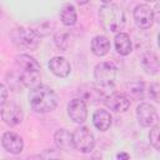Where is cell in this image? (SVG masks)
<instances>
[{
  "instance_id": "cell-1",
  "label": "cell",
  "mask_w": 160,
  "mask_h": 160,
  "mask_svg": "<svg viewBox=\"0 0 160 160\" xmlns=\"http://www.w3.org/2000/svg\"><path fill=\"white\" fill-rule=\"evenodd\" d=\"M58 95L56 92L48 85H38L30 89L29 102L34 111L45 114L55 110L58 106Z\"/></svg>"
},
{
  "instance_id": "cell-2",
  "label": "cell",
  "mask_w": 160,
  "mask_h": 160,
  "mask_svg": "<svg viewBox=\"0 0 160 160\" xmlns=\"http://www.w3.org/2000/svg\"><path fill=\"white\" fill-rule=\"evenodd\" d=\"M99 20L101 28L108 31L116 34L122 30L125 25V14L122 9L116 4H104L99 10Z\"/></svg>"
},
{
  "instance_id": "cell-3",
  "label": "cell",
  "mask_w": 160,
  "mask_h": 160,
  "mask_svg": "<svg viewBox=\"0 0 160 160\" xmlns=\"http://www.w3.org/2000/svg\"><path fill=\"white\" fill-rule=\"evenodd\" d=\"M11 42L21 50H35L40 44V38L30 28H15L10 31Z\"/></svg>"
},
{
  "instance_id": "cell-4",
  "label": "cell",
  "mask_w": 160,
  "mask_h": 160,
  "mask_svg": "<svg viewBox=\"0 0 160 160\" xmlns=\"http://www.w3.org/2000/svg\"><path fill=\"white\" fill-rule=\"evenodd\" d=\"M116 66L110 61H101L94 68V79L99 88H110L116 79Z\"/></svg>"
},
{
  "instance_id": "cell-5",
  "label": "cell",
  "mask_w": 160,
  "mask_h": 160,
  "mask_svg": "<svg viewBox=\"0 0 160 160\" xmlns=\"http://www.w3.org/2000/svg\"><path fill=\"white\" fill-rule=\"evenodd\" d=\"M72 141H74L75 149L79 150L80 152H84V154L91 152L94 150V148H95L94 134L86 126H79V128H76L74 130Z\"/></svg>"
},
{
  "instance_id": "cell-6",
  "label": "cell",
  "mask_w": 160,
  "mask_h": 160,
  "mask_svg": "<svg viewBox=\"0 0 160 160\" xmlns=\"http://www.w3.org/2000/svg\"><path fill=\"white\" fill-rule=\"evenodd\" d=\"M0 115H1L2 121L9 126H16L24 119L22 109L18 104H15L12 101H8V100L1 105Z\"/></svg>"
},
{
  "instance_id": "cell-7",
  "label": "cell",
  "mask_w": 160,
  "mask_h": 160,
  "mask_svg": "<svg viewBox=\"0 0 160 160\" xmlns=\"http://www.w3.org/2000/svg\"><path fill=\"white\" fill-rule=\"evenodd\" d=\"M136 118L141 126L144 128H151L154 125H158L159 122V115L154 105L149 102H141L136 108Z\"/></svg>"
},
{
  "instance_id": "cell-8",
  "label": "cell",
  "mask_w": 160,
  "mask_h": 160,
  "mask_svg": "<svg viewBox=\"0 0 160 160\" xmlns=\"http://www.w3.org/2000/svg\"><path fill=\"white\" fill-rule=\"evenodd\" d=\"M132 16H134V21L136 24L138 28L142 29V30H146V29H150L155 21V18H154V11L152 9L146 5V4H140L138 5L135 9H134V12H132Z\"/></svg>"
},
{
  "instance_id": "cell-9",
  "label": "cell",
  "mask_w": 160,
  "mask_h": 160,
  "mask_svg": "<svg viewBox=\"0 0 160 160\" xmlns=\"http://www.w3.org/2000/svg\"><path fill=\"white\" fill-rule=\"evenodd\" d=\"M1 145L8 152L14 155H18L24 150V141L21 136L14 131H5L2 134Z\"/></svg>"
},
{
  "instance_id": "cell-10",
  "label": "cell",
  "mask_w": 160,
  "mask_h": 160,
  "mask_svg": "<svg viewBox=\"0 0 160 160\" xmlns=\"http://www.w3.org/2000/svg\"><path fill=\"white\" fill-rule=\"evenodd\" d=\"M68 115L76 124H82L88 118L86 104L81 99H74L68 104Z\"/></svg>"
},
{
  "instance_id": "cell-11",
  "label": "cell",
  "mask_w": 160,
  "mask_h": 160,
  "mask_svg": "<svg viewBox=\"0 0 160 160\" xmlns=\"http://www.w3.org/2000/svg\"><path fill=\"white\" fill-rule=\"evenodd\" d=\"M104 102L110 110L115 112H124L130 108V99L121 92H112L108 95L104 99Z\"/></svg>"
},
{
  "instance_id": "cell-12",
  "label": "cell",
  "mask_w": 160,
  "mask_h": 160,
  "mask_svg": "<svg viewBox=\"0 0 160 160\" xmlns=\"http://www.w3.org/2000/svg\"><path fill=\"white\" fill-rule=\"evenodd\" d=\"M50 71L58 76V78H66L70 75V71H71V66H70V62L62 58V56H54L49 60V64H48Z\"/></svg>"
},
{
  "instance_id": "cell-13",
  "label": "cell",
  "mask_w": 160,
  "mask_h": 160,
  "mask_svg": "<svg viewBox=\"0 0 160 160\" xmlns=\"http://www.w3.org/2000/svg\"><path fill=\"white\" fill-rule=\"evenodd\" d=\"M78 94H79V99H81L85 104H96L100 101V99H102V92L100 90V88H96L94 85L90 84H85L81 85L78 89Z\"/></svg>"
},
{
  "instance_id": "cell-14",
  "label": "cell",
  "mask_w": 160,
  "mask_h": 160,
  "mask_svg": "<svg viewBox=\"0 0 160 160\" xmlns=\"http://www.w3.org/2000/svg\"><path fill=\"white\" fill-rule=\"evenodd\" d=\"M54 141L59 150L62 151H71L75 149L72 141V134L66 129H59L54 134Z\"/></svg>"
},
{
  "instance_id": "cell-15",
  "label": "cell",
  "mask_w": 160,
  "mask_h": 160,
  "mask_svg": "<svg viewBox=\"0 0 160 160\" xmlns=\"http://www.w3.org/2000/svg\"><path fill=\"white\" fill-rule=\"evenodd\" d=\"M18 76L20 79V82L22 86L32 89L38 85H40L41 81V74L40 70H18Z\"/></svg>"
},
{
  "instance_id": "cell-16",
  "label": "cell",
  "mask_w": 160,
  "mask_h": 160,
  "mask_svg": "<svg viewBox=\"0 0 160 160\" xmlns=\"http://www.w3.org/2000/svg\"><path fill=\"white\" fill-rule=\"evenodd\" d=\"M111 122H112V118H111V114L108 110L99 109V110L94 111V114H92V124L98 130H100V131L109 130L110 126H111Z\"/></svg>"
},
{
  "instance_id": "cell-17",
  "label": "cell",
  "mask_w": 160,
  "mask_h": 160,
  "mask_svg": "<svg viewBox=\"0 0 160 160\" xmlns=\"http://www.w3.org/2000/svg\"><path fill=\"white\" fill-rule=\"evenodd\" d=\"M114 45H115V49H116L118 54H120L122 56L129 55L132 50L131 39L126 32H121V31L116 32L115 39H114Z\"/></svg>"
},
{
  "instance_id": "cell-18",
  "label": "cell",
  "mask_w": 160,
  "mask_h": 160,
  "mask_svg": "<svg viewBox=\"0 0 160 160\" xmlns=\"http://www.w3.org/2000/svg\"><path fill=\"white\" fill-rule=\"evenodd\" d=\"M91 51L96 56H105L110 51V41L104 35H96L91 40Z\"/></svg>"
},
{
  "instance_id": "cell-19",
  "label": "cell",
  "mask_w": 160,
  "mask_h": 160,
  "mask_svg": "<svg viewBox=\"0 0 160 160\" xmlns=\"http://www.w3.org/2000/svg\"><path fill=\"white\" fill-rule=\"evenodd\" d=\"M141 66L145 70L146 74L150 75H155L159 71V60L158 56L151 52V51H146L141 55Z\"/></svg>"
},
{
  "instance_id": "cell-20",
  "label": "cell",
  "mask_w": 160,
  "mask_h": 160,
  "mask_svg": "<svg viewBox=\"0 0 160 160\" xmlns=\"http://www.w3.org/2000/svg\"><path fill=\"white\" fill-rule=\"evenodd\" d=\"M30 29L39 36V38H45L49 36L52 30H54V24L51 20L49 19H41V20H36L30 25Z\"/></svg>"
},
{
  "instance_id": "cell-21",
  "label": "cell",
  "mask_w": 160,
  "mask_h": 160,
  "mask_svg": "<svg viewBox=\"0 0 160 160\" xmlns=\"http://www.w3.org/2000/svg\"><path fill=\"white\" fill-rule=\"evenodd\" d=\"M15 64L18 70H41L40 64L28 54H19L15 56Z\"/></svg>"
},
{
  "instance_id": "cell-22",
  "label": "cell",
  "mask_w": 160,
  "mask_h": 160,
  "mask_svg": "<svg viewBox=\"0 0 160 160\" xmlns=\"http://www.w3.org/2000/svg\"><path fill=\"white\" fill-rule=\"evenodd\" d=\"M60 19L65 26H74L78 21V14L75 6L72 4H65L60 11Z\"/></svg>"
},
{
  "instance_id": "cell-23",
  "label": "cell",
  "mask_w": 160,
  "mask_h": 160,
  "mask_svg": "<svg viewBox=\"0 0 160 160\" xmlns=\"http://www.w3.org/2000/svg\"><path fill=\"white\" fill-rule=\"evenodd\" d=\"M126 91H128L129 99L131 98L132 100H141L144 98V92H145V84L140 80L130 81L126 85Z\"/></svg>"
},
{
  "instance_id": "cell-24",
  "label": "cell",
  "mask_w": 160,
  "mask_h": 160,
  "mask_svg": "<svg viewBox=\"0 0 160 160\" xmlns=\"http://www.w3.org/2000/svg\"><path fill=\"white\" fill-rule=\"evenodd\" d=\"M54 44L58 49L65 51L70 45V34L66 31H58L54 35Z\"/></svg>"
},
{
  "instance_id": "cell-25",
  "label": "cell",
  "mask_w": 160,
  "mask_h": 160,
  "mask_svg": "<svg viewBox=\"0 0 160 160\" xmlns=\"http://www.w3.org/2000/svg\"><path fill=\"white\" fill-rule=\"evenodd\" d=\"M159 125H154L151 126V130L149 132V140H150V144L151 146L155 149V150H160V140H159Z\"/></svg>"
},
{
  "instance_id": "cell-26",
  "label": "cell",
  "mask_w": 160,
  "mask_h": 160,
  "mask_svg": "<svg viewBox=\"0 0 160 160\" xmlns=\"http://www.w3.org/2000/svg\"><path fill=\"white\" fill-rule=\"evenodd\" d=\"M149 96L155 100V101H159V84L158 82H154L150 85V89H149Z\"/></svg>"
},
{
  "instance_id": "cell-27",
  "label": "cell",
  "mask_w": 160,
  "mask_h": 160,
  "mask_svg": "<svg viewBox=\"0 0 160 160\" xmlns=\"http://www.w3.org/2000/svg\"><path fill=\"white\" fill-rule=\"evenodd\" d=\"M8 95H9V90L8 88L0 82V106L8 100Z\"/></svg>"
},
{
  "instance_id": "cell-28",
  "label": "cell",
  "mask_w": 160,
  "mask_h": 160,
  "mask_svg": "<svg viewBox=\"0 0 160 160\" xmlns=\"http://www.w3.org/2000/svg\"><path fill=\"white\" fill-rule=\"evenodd\" d=\"M116 158H118V159H120V160H121V159L128 160V159L130 158V155H129V154H126V152H119V154L116 155Z\"/></svg>"
},
{
  "instance_id": "cell-29",
  "label": "cell",
  "mask_w": 160,
  "mask_h": 160,
  "mask_svg": "<svg viewBox=\"0 0 160 160\" xmlns=\"http://www.w3.org/2000/svg\"><path fill=\"white\" fill-rule=\"evenodd\" d=\"M75 2L79 4V5H85V4L89 2V0H75Z\"/></svg>"
},
{
  "instance_id": "cell-30",
  "label": "cell",
  "mask_w": 160,
  "mask_h": 160,
  "mask_svg": "<svg viewBox=\"0 0 160 160\" xmlns=\"http://www.w3.org/2000/svg\"><path fill=\"white\" fill-rule=\"evenodd\" d=\"M101 2H104V4H109V2H111V0H100Z\"/></svg>"
},
{
  "instance_id": "cell-31",
  "label": "cell",
  "mask_w": 160,
  "mask_h": 160,
  "mask_svg": "<svg viewBox=\"0 0 160 160\" xmlns=\"http://www.w3.org/2000/svg\"><path fill=\"white\" fill-rule=\"evenodd\" d=\"M146 1H149V2H156L158 0H146Z\"/></svg>"
},
{
  "instance_id": "cell-32",
  "label": "cell",
  "mask_w": 160,
  "mask_h": 160,
  "mask_svg": "<svg viewBox=\"0 0 160 160\" xmlns=\"http://www.w3.org/2000/svg\"><path fill=\"white\" fill-rule=\"evenodd\" d=\"M0 16H1V10H0Z\"/></svg>"
}]
</instances>
